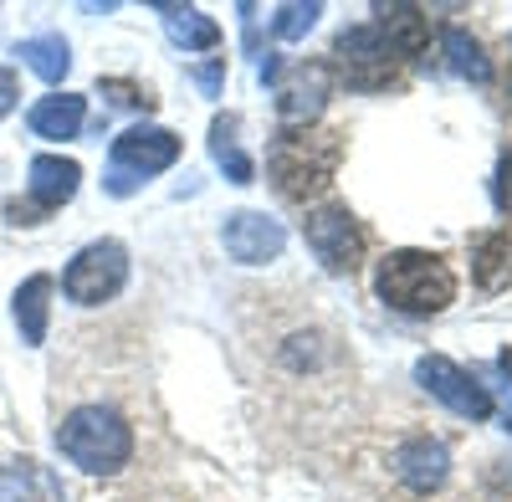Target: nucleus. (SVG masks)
<instances>
[{"label":"nucleus","instance_id":"nucleus-1","mask_svg":"<svg viewBox=\"0 0 512 502\" xmlns=\"http://www.w3.org/2000/svg\"><path fill=\"white\" fill-rule=\"evenodd\" d=\"M344 164V134L338 129H277L267 144V175L277 185L282 200L308 205L313 195H323Z\"/></svg>","mask_w":512,"mask_h":502},{"label":"nucleus","instance_id":"nucleus-2","mask_svg":"<svg viewBox=\"0 0 512 502\" xmlns=\"http://www.w3.org/2000/svg\"><path fill=\"white\" fill-rule=\"evenodd\" d=\"M374 287H379V298L405 318H436L456 303V272L446 267V257L415 251V246L390 251L374 272Z\"/></svg>","mask_w":512,"mask_h":502},{"label":"nucleus","instance_id":"nucleus-3","mask_svg":"<svg viewBox=\"0 0 512 502\" xmlns=\"http://www.w3.org/2000/svg\"><path fill=\"white\" fill-rule=\"evenodd\" d=\"M57 451L88 477H113V472L128 467V456H134V431H128V421L108 405H77L57 426Z\"/></svg>","mask_w":512,"mask_h":502},{"label":"nucleus","instance_id":"nucleus-4","mask_svg":"<svg viewBox=\"0 0 512 502\" xmlns=\"http://www.w3.org/2000/svg\"><path fill=\"white\" fill-rule=\"evenodd\" d=\"M180 159V139L159 129V123H134L113 139V154H108V175H103V190L108 195H134L149 175H164L169 164Z\"/></svg>","mask_w":512,"mask_h":502},{"label":"nucleus","instance_id":"nucleus-5","mask_svg":"<svg viewBox=\"0 0 512 502\" xmlns=\"http://www.w3.org/2000/svg\"><path fill=\"white\" fill-rule=\"evenodd\" d=\"M333 67H338V77H344L349 88L374 93V88H390V82H395L400 52L390 47V36H384L374 21H364V26H344V31H338Z\"/></svg>","mask_w":512,"mask_h":502},{"label":"nucleus","instance_id":"nucleus-6","mask_svg":"<svg viewBox=\"0 0 512 502\" xmlns=\"http://www.w3.org/2000/svg\"><path fill=\"white\" fill-rule=\"evenodd\" d=\"M303 236L313 246V257L338 272V277H354L364 267V231L354 221V211L344 200H328V205H313L308 221H303Z\"/></svg>","mask_w":512,"mask_h":502},{"label":"nucleus","instance_id":"nucleus-7","mask_svg":"<svg viewBox=\"0 0 512 502\" xmlns=\"http://www.w3.org/2000/svg\"><path fill=\"white\" fill-rule=\"evenodd\" d=\"M123 282H128V251H123V241L82 246L77 257L67 262V272H62V292L77 308H98V303L118 298Z\"/></svg>","mask_w":512,"mask_h":502},{"label":"nucleus","instance_id":"nucleus-8","mask_svg":"<svg viewBox=\"0 0 512 502\" xmlns=\"http://www.w3.org/2000/svg\"><path fill=\"white\" fill-rule=\"evenodd\" d=\"M415 380H420V390H431L446 410L466 415V421H487V415H492V395L461 364H451L446 354H425L415 364Z\"/></svg>","mask_w":512,"mask_h":502},{"label":"nucleus","instance_id":"nucleus-9","mask_svg":"<svg viewBox=\"0 0 512 502\" xmlns=\"http://www.w3.org/2000/svg\"><path fill=\"white\" fill-rule=\"evenodd\" d=\"M221 246H226L231 262L262 267V262H277V257H282L287 231H282L267 211H236V216H226V226H221Z\"/></svg>","mask_w":512,"mask_h":502},{"label":"nucleus","instance_id":"nucleus-10","mask_svg":"<svg viewBox=\"0 0 512 502\" xmlns=\"http://www.w3.org/2000/svg\"><path fill=\"white\" fill-rule=\"evenodd\" d=\"M328 88H333V77H328L323 62L292 67L277 82V118H282V129H308V123L323 113V103H328Z\"/></svg>","mask_w":512,"mask_h":502},{"label":"nucleus","instance_id":"nucleus-11","mask_svg":"<svg viewBox=\"0 0 512 502\" xmlns=\"http://www.w3.org/2000/svg\"><path fill=\"white\" fill-rule=\"evenodd\" d=\"M26 190H31V211H62V205L77 195L82 185V164L62 159V154H36L31 170H26Z\"/></svg>","mask_w":512,"mask_h":502},{"label":"nucleus","instance_id":"nucleus-12","mask_svg":"<svg viewBox=\"0 0 512 502\" xmlns=\"http://www.w3.org/2000/svg\"><path fill=\"white\" fill-rule=\"evenodd\" d=\"M451 472V451L436 441V436H410L400 441L395 451V477L410 487V492H436Z\"/></svg>","mask_w":512,"mask_h":502},{"label":"nucleus","instance_id":"nucleus-13","mask_svg":"<svg viewBox=\"0 0 512 502\" xmlns=\"http://www.w3.org/2000/svg\"><path fill=\"white\" fill-rule=\"evenodd\" d=\"M374 26L390 36V47L405 57H420L425 52V41H431V16H425L420 6H405V0H395V6H374Z\"/></svg>","mask_w":512,"mask_h":502},{"label":"nucleus","instance_id":"nucleus-14","mask_svg":"<svg viewBox=\"0 0 512 502\" xmlns=\"http://www.w3.org/2000/svg\"><path fill=\"white\" fill-rule=\"evenodd\" d=\"M82 118H88V98H77V93H52V98H41L26 113L36 139H77L82 134Z\"/></svg>","mask_w":512,"mask_h":502},{"label":"nucleus","instance_id":"nucleus-15","mask_svg":"<svg viewBox=\"0 0 512 502\" xmlns=\"http://www.w3.org/2000/svg\"><path fill=\"white\" fill-rule=\"evenodd\" d=\"M472 277L482 292H502L512 282V231H482L472 241Z\"/></svg>","mask_w":512,"mask_h":502},{"label":"nucleus","instance_id":"nucleus-16","mask_svg":"<svg viewBox=\"0 0 512 502\" xmlns=\"http://www.w3.org/2000/svg\"><path fill=\"white\" fill-rule=\"evenodd\" d=\"M52 277L47 272H36L16 287V328H21V339L36 349V344H47V318H52Z\"/></svg>","mask_w":512,"mask_h":502},{"label":"nucleus","instance_id":"nucleus-17","mask_svg":"<svg viewBox=\"0 0 512 502\" xmlns=\"http://www.w3.org/2000/svg\"><path fill=\"white\" fill-rule=\"evenodd\" d=\"M159 16H164V36L175 41L180 52H205L221 41V26L195 6H159Z\"/></svg>","mask_w":512,"mask_h":502},{"label":"nucleus","instance_id":"nucleus-18","mask_svg":"<svg viewBox=\"0 0 512 502\" xmlns=\"http://www.w3.org/2000/svg\"><path fill=\"white\" fill-rule=\"evenodd\" d=\"M21 62L41 77V82H62L67 67H72V47L62 31H41V36H26L21 41Z\"/></svg>","mask_w":512,"mask_h":502},{"label":"nucleus","instance_id":"nucleus-19","mask_svg":"<svg viewBox=\"0 0 512 502\" xmlns=\"http://www.w3.org/2000/svg\"><path fill=\"white\" fill-rule=\"evenodd\" d=\"M441 52H446V67H451L456 77H466V82H487V77H492V62H487L482 41H477L472 31L446 26V36H441Z\"/></svg>","mask_w":512,"mask_h":502},{"label":"nucleus","instance_id":"nucleus-20","mask_svg":"<svg viewBox=\"0 0 512 502\" xmlns=\"http://www.w3.org/2000/svg\"><path fill=\"white\" fill-rule=\"evenodd\" d=\"M210 154H216V164L226 170V180L231 185H251L256 180V164L241 154V144H236V113H221L216 123H210Z\"/></svg>","mask_w":512,"mask_h":502},{"label":"nucleus","instance_id":"nucleus-21","mask_svg":"<svg viewBox=\"0 0 512 502\" xmlns=\"http://www.w3.org/2000/svg\"><path fill=\"white\" fill-rule=\"evenodd\" d=\"M0 502H41V482H36L31 462L0 467Z\"/></svg>","mask_w":512,"mask_h":502},{"label":"nucleus","instance_id":"nucleus-22","mask_svg":"<svg viewBox=\"0 0 512 502\" xmlns=\"http://www.w3.org/2000/svg\"><path fill=\"white\" fill-rule=\"evenodd\" d=\"M318 16H323L318 0H308V6H303V0H292V6H282V11H277L272 31H277L282 41H297V36H308V31L318 26Z\"/></svg>","mask_w":512,"mask_h":502},{"label":"nucleus","instance_id":"nucleus-23","mask_svg":"<svg viewBox=\"0 0 512 502\" xmlns=\"http://www.w3.org/2000/svg\"><path fill=\"white\" fill-rule=\"evenodd\" d=\"M98 88H103V93H113V103H118V108H144V113H149V108L159 103L149 88H139V82H123V77H103Z\"/></svg>","mask_w":512,"mask_h":502},{"label":"nucleus","instance_id":"nucleus-24","mask_svg":"<svg viewBox=\"0 0 512 502\" xmlns=\"http://www.w3.org/2000/svg\"><path fill=\"white\" fill-rule=\"evenodd\" d=\"M16 103H21V77L11 67H0V118H6Z\"/></svg>","mask_w":512,"mask_h":502},{"label":"nucleus","instance_id":"nucleus-25","mask_svg":"<svg viewBox=\"0 0 512 502\" xmlns=\"http://www.w3.org/2000/svg\"><path fill=\"white\" fill-rule=\"evenodd\" d=\"M221 77H226V57H216L210 67H195V82L205 88V98H216V93H221Z\"/></svg>","mask_w":512,"mask_h":502},{"label":"nucleus","instance_id":"nucleus-26","mask_svg":"<svg viewBox=\"0 0 512 502\" xmlns=\"http://www.w3.org/2000/svg\"><path fill=\"white\" fill-rule=\"evenodd\" d=\"M497 205L512 216V149H507L502 164H497Z\"/></svg>","mask_w":512,"mask_h":502},{"label":"nucleus","instance_id":"nucleus-27","mask_svg":"<svg viewBox=\"0 0 512 502\" xmlns=\"http://www.w3.org/2000/svg\"><path fill=\"white\" fill-rule=\"evenodd\" d=\"M497 369H502L507 380H512V349H502V354H497Z\"/></svg>","mask_w":512,"mask_h":502}]
</instances>
